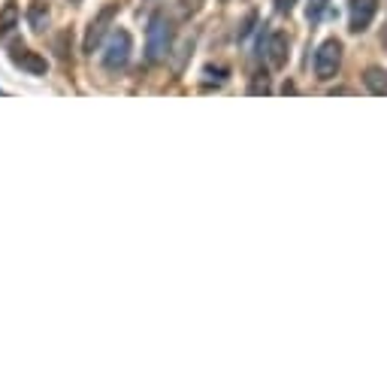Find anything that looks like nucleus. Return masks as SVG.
<instances>
[{
    "mask_svg": "<svg viewBox=\"0 0 387 385\" xmlns=\"http://www.w3.org/2000/svg\"><path fill=\"white\" fill-rule=\"evenodd\" d=\"M170 43H173L170 22L163 15H152L149 34H145V52H149V61L167 58V55H170Z\"/></svg>",
    "mask_w": 387,
    "mask_h": 385,
    "instance_id": "nucleus-1",
    "label": "nucleus"
},
{
    "mask_svg": "<svg viewBox=\"0 0 387 385\" xmlns=\"http://www.w3.org/2000/svg\"><path fill=\"white\" fill-rule=\"evenodd\" d=\"M115 15H118V4H109V6L100 9L94 18H91L88 31H85V40H82V52H85V55H94L97 52V46L103 43V36L109 34V27H112Z\"/></svg>",
    "mask_w": 387,
    "mask_h": 385,
    "instance_id": "nucleus-2",
    "label": "nucleus"
},
{
    "mask_svg": "<svg viewBox=\"0 0 387 385\" xmlns=\"http://www.w3.org/2000/svg\"><path fill=\"white\" fill-rule=\"evenodd\" d=\"M131 52H133V40L127 31H112L109 34V43H106V52H103V67L106 70H122L127 61H131Z\"/></svg>",
    "mask_w": 387,
    "mask_h": 385,
    "instance_id": "nucleus-3",
    "label": "nucleus"
},
{
    "mask_svg": "<svg viewBox=\"0 0 387 385\" xmlns=\"http://www.w3.org/2000/svg\"><path fill=\"white\" fill-rule=\"evenodd\" d=\"M339 64H342V43L339 40H324L321 49L315 55V76L321 82H330L339 73Z\"/></svg>",
    "mask_w": 387,
    "mask_h": 385,
    "instance_id": "nucleus-4",
    "label": "nucleus"
},
{
    "mask_svg": "<svg viewBox=\"0 0 387 385\" xmlns=\"http://www.w3.org/2000/svg\"><path fill=\"white\" fill-rule=\"evenodd\" d=\"M261 52L270 58L272 67H284V64H288V52H291L288 34H284V31H272L270 36H266V43H261Z\"/></svg>",
    "mask_w": 387,
    "mask_h": 385,
    "instance_id": "nucleus-5",
    "label": "nucleus"
},
{
    "mask_svg": "<svg viewBox=\"0 0 387 385\" xmlns=\"http://www.w3.org/2000/svg\"><path fill=\"white\" fill-rule=\"evenodd\" d=\"M375 13H379V0H351V31L360 34L372 24Z\"/></svg>",
    "mask_w": 387,
    "mask_h": 385,
    "instance_id": "nucleus-6",
    "label": "nucleus"
},
{
    "mask_svg": "<svg viewBox=\"0 0 387 385\" xmlns=\"http://www.w3.org/2000/svg\"><path fill=\"white\" fill-rule=\"evenodd\" d=\"M9 58H13L15 67H22L24 73H31V76H45V70H49L45 58H40V55L31 52V49H13Z\"/></svg>",
    "mask_w": 387,
    "mask_h": 385,
    "instance_id": "nucleus-7",
    "label": "nucleus"
},
{
    "mask_svg": "<svg viewBox=\"0 0 387 385\" xmlns=\"http://www.w3.org/2000/svg\"><path fill=\"white\" fill-rule=\"evenodd\" d=\"M49 4L45 0H31V6H27V24H31L34 34H43L45 27H49Z\"/></svg>",
    "mask_w": 387,
    "mask_h": 385,
    "instance_id": "nucleus-8",
    "label": "nucleus"
},
{
    "mask_svg": "<svg viewBox=\"0 0 387 385\" xmlns=\"http://www.w3.org/2000/svg\"><path fill=\"white\" fill-rule=\"evenodd\" d=\"M363 82H366V88H370L372 94H387V70L370 67L363 73Z\"/></svg>",
    "mask_w": 387,
    "mask_h": 385,
    "instance_id": "nucleus-9",
    "label": "nucleus"
},
{
    "mask_svg": "<svg viewBox=\"0 0 387 385\" xmlns=\"http://www.w3.org/2000/svg\"><path fill=\"white\" fill-rule=\"evenodd\" d=\"M15 24H18V6L6 4L3 9H0V36H9L15 31Z\"/></svg>",
    "mask_w": 387,
    "mask_h": 385,
    "instance_id": "nucleus-10",
    "label": "nucleus"
},
{
    "mask_svg": "<svg viewBox=\"0 0 387 385\" xmlns=\"http://www.w3.org/2000/svg\"><path fill=\"white\" fill-rule=\"evenodd\" d=\"M327 6H330V0H309V6H306V18H309V22H318V18L327 13Z\"/></svg>",
    "mask_w": 387,
    "mask_h": 385,
    "instance_id": "nucleus-11",
    "label": "nucleus"
},
{
    "mask_svg": "<svg viewBox=\"0 0 387 385\" xmlns=\"http://www.w3.org/2000/svg\"><path fill=\"white\" fill-rule=\"evenodd\" d=\"M254 24H257V13L251 9V13H248V15L242 18V22H239V27H236V36H239V40H245V36L254 31Z\"/></svg>",
    "mask_w": 387,
    "mask_h": 385,
    "instance_id": "nucleus-12",
    "label": "nucleus"
},
{
    "mask_svg": "<svg viewBox=\"0 0 387 385\" xmlns=\"http://www.w3.org/2000/svg\"><path fill=\"white\" fill-rule=\"evenodd\" d=\"M194 13H200V0H179V18H188Z\"/></svg>",
    "mask_w": 387,
    "mask_h": 385,
    "instance_id": "nucleus-13",
    "label": "nucleus"
},
{
    "mask_svg": "<svg viewBox=\"0 0 387 385\" xmlns=\"http://www.w3.org/2000/svg\"><path fill=\"white\" fill-rule=\"evenodd\" d=\"M266 94L270 91V82H266V73H257V79H254V85H251V94Z\"/></svg>",
    "mask_w": 387,
    "mask_h": 385,
    "instance_id": "nucleus-14",
    "label": "nucleus"
},
{
    "mask_svg": "<svg viewBox=\"0 0 387 385\" xmlns=\"http://www.w3.org/2000/svg\"><path fill=\"white\" fill-rule=\"evenodd\" d=\"M293 6H297V0H275V9H279V13H291Z\"/></svg>",
    "mask_w": 387,
    "mask_h": 385,
    "instance_id": "nucleus-15",
    "label": "nucleus"
},
{
    "mask_svg": "<svg viewBox=\"0 0 387 385\" xmlns=\"http://www.w3.org/2000/svg\"><path fill=\"white\" fill-rule=\"evenodd\" d=\"M70 4H82V0H70Z\"/></svg>",
    "mask_w": 387,
    "mask_h": 385,
    "instance_id": "nucleus-16",
    "label": "nucleus"
}]
</instances>
